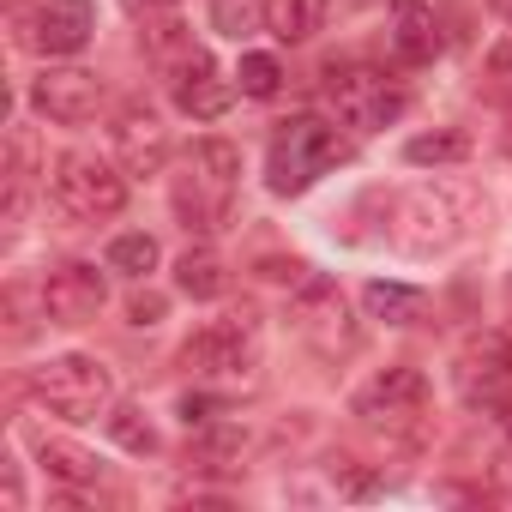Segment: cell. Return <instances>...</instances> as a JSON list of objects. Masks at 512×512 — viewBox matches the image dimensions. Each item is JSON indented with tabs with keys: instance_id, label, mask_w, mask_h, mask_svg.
I'll use <instances>...</instances> for the list:
<instances>
[{
	"instance_id": "1",
	"label": "cell",
	"mask_w": 512,
	"mask_h": 512,
	"mask_svg": "<svg viewBox=\"0 0 512 512\" xmlns=\"http://www.w3.org/2000/svg\"><path fill=\"white\" fill-rule=\"evenodd\" d=\"M235 187H241V151L229 139H193L175 175V217L187 223V235H217L235 211Z\"/></svg>"
},
{
	"instance_id": "2",
	"label": "cell",
	"mask_w": 512,
	"mask_h": 512,
	"mask_svg": "<svg viewBox=\"0 0 512 512\" xmlns=\"http://www.w3.org/2000/svg\"><path fill=\"white\" fill-rule=\"evenodd\" d=\"M350 157V145L338 139V127H326L320 115H290L278 121L272 133V151H266V175L278 193H308L326 169H338Z\"/></svg>"
},
{
	"instance_id": "3",
	"label": "cell",
	"mask_w": 512,
	"mask_h": 512,
	"mask_svg": "<svg viewBox=\"0 0 512 512\" xmlns=\"http://www.w3.org/2000/svg\"><path fill=\"white\" fill-rule=\"evenodd\" d=\"M109 392L115 386L97 356H49L43 368H31V398L67 422H97L109 410Z\"/></svg>"
},
{
	"instance_id": "4",
	"label": "cell",
	"mask_w": 512,
	"mask_h": 512,
	"mask_svg": "<svg viewBox=\"0 0 512 512\" xmlns=\"http://www.w3.org/2000/svg\"><path fill=\"white\" fill-rule=\"evenodd\" d=\"M350 416L386 440H416L422 434V416H428V380L416 368H386L374 374L356 398H350Z\"/></svg>"
},
{
	"instance_id": "5",
	"label": "cell",
	"mask_w": 512,
	"mask_h": 512,
	"mask_svg": "<svg viewBox=\"0 0 512 512\" xmlns=\"http://www.w3.org/2000/svg\"><path fill=\"white\" fill-rule=\"evenodd\" d=\"M326 103L338 109V121L344 127H356V133H380L386 121H398L404 115V85L398 79H386L380 67H362V61H350V67H332L326 73Z\"/></svg>"
},
{
	"instance_id": "6",
	"label": "cell",
	"mask_w": 512,
	"mask_h": 512,
	"mask_svg": "<svg viewBox=\"0 0 512 512\" xmlns=\"http://www.w3.org/2000/svg\"><path fill=\"white\" fill-rule=\"evenodd\" d=\"M181 368H187L193 380H211V386L253 380V368H260L253 326H247V320H211L205 332H193V338L181 344Z\"/></svg>"
},
{
	"instance_id": "7",
	"label": "cell",
	"mask_w": 512,
	"mask_h": 512,
	"mask_svg": "<svg viewBox=\"0 0 512 512\" xmlns=\"http://www.w3.org/2000/svg\"><path fill=\"white\" fill-rule=\"evenodd\" d=\"M55 199H61L73 217L103 223V217H115V211L127 205V169H115V163H103V157H91V151H67V157L55 163Z\"/></svg>"
},
{
	"instance_id": "8",
	"label": "cell",
	"mask_w": 512,
	"mask_h": 512,
	"mask_svg": "<svg viewBox=\"0 0 512 512\" xmlns=\"http://www.w3.org/2000/svg\"><path fill=\"white\" fill-rule=\"evenodd\" d=\"M97 31L91 0H43V7H13V43L37 55H79Z\"/></svg>"
},
{
	"instance_id": "9",
	"label": "cell",
	"mask_w": 512,
	"mask_h": 512,
	"mask_svg": "<svg viewBox=\"0 0 512 512\" xmlns=\"http://www.w3.org/2000/svg\"><path fill=\"white\" fill-rule=\"evenodd\" d=\"M290 320H296V332H302L326 362L356 356V344H362V332H356V320H350V308H344L338 284H326V278H308V284H302V296H296Z\"/></svg>"
},
{
	"instance_id": "10",
	"label": "cell",
	"mask_w": 512,
	"mask_h": 512,
	"mask_svg": "<svg viewBox=\"0 0 512 512\" xmlns=\"http://www.w3.org/2000/svg\"><path fill=\"white\" fill-rule=\"evenodd\" d=\"M458 392L476 410H506L512 404V338L506 332H476L458 350Z\"/></svg>"
},
{
	"instance_id": "11",
	"label": "cell",
	"mask_w": 512,
	"mask_h": 512,
	"mask_svg": "<svg viewBox=\"0 0 512 512\" xmlns=\"http://www.w3.org/2000/svg\"><path fill=\"white\" fill-rule=\"evenodd\" d=\"M31 109L49 115L55 127H85L103 109V79L85 67H43L31 79Z\"/></svg>"
},
{
	"instance_id": "12",
	"label": "cell",
	"mask_w": 512,
	"mask_h": 512,
	"mask_svg": "<svg viewBox=\"0 0 512 512\" xmlns=\"http://www.w3.org/2000/svg\"><path fill=\"white\" fill-rule=\"evenodd\" d=\"M103 272L97 266H79V260H67V266H55L49 278H43V314L55 320V326H85V320H97L103 314Z\"/></svg>"
},
{
	"instance_id": "13",
	"label": "cell",
	"mask_w": 512,
	"mask_h": 512,
	"mask_svg": "<svg viewBox=\"0 0 512 512\" xmlns=\"http://www.w3.org/2000/svg\"><path fill=\"white\" fill-rule=\"evenodd\" d=\"M229 85H223V73L211 67V55L205 49H193L181 67H175V109L181 115H193V121H217L223 109H229Z\"/></svg>"
},
{
	"instance_id": "14",
	"label": "cell",
	"mask_w": 512,
	"mask_h": 512,
	"mask_svg": "<svg viewBox=\"0 0 512 512\" xmlns=\"http://www.w3.org/2000/svg\"><path fill=\"white\" fill-rule=\"evenodd\" d=\"M115 151H121V169L127 175H157L163 169V157H169V133H163V121L151 115V109H121V121H115Z\"/></svg>"
},
{
	"instance_id": "15",
	"label": "cell",
	"mask_w": 512,
	"mask_h": 512,
	"mask_svg": "<svg viewBox=\"0 0 512 512\" xmlns=\"http://www.w3.org/2000/svg\"><path fill=\"white\" fill-rule=\"evenodd\" d=\"M392 49H398L410 67L434 61V49H440V31H434V13L422 7V0H398V13H392Z\"/></svg>"
},
{
	"instance_id": "16",
	"label": "cell",
	"mask_w": 512,
	"mask_h": 512,
	"mask_svg": "<svg viewBox=\"0 0 512 512\" xmlns=\"http://www.w3.org/2000/svg\"><path fill=\"white\" fill-rule=\"evenodd\" d=\"M320 13L326 0H266V31L278 43H308L320 31Z\"/></svg>"
},
{
	"instance_id": "17",
	"label": "cell",
	"mask_w": 512,
	"mask_h": 512,
	"mask_svg": "<svg viewBox=\"0 0 512 512\" xmlns=\"http://www.w3.org/2000/svg\"><path fill=\"white\" fill-rule=\"evenodd\" d=\"M175 272H181V290H187L193 302H217V296L229 290V278H223V260H217L211 247H187Z\"/></svg>"
},
{
	"instance_id": "18",
	"label": "cell",
	"mask_w": 512,
	"mask_h": 512,
	"mask_svg": "<svg viewBox=\"0 0 512 512\" xmlns=\"http://www.w3.org/2000/svg\"><path fill=\"white\" fill-rule=\"evenodd\" d=\"M362 302H368V314L386 320V326H410V320H422V290H410V284H368Z\"/></svg>"
},
{
	"instance_id": "19",
	"label": "cell",
	"mask_w": 512,
	"mask_h": 512,
	"mask_svg": "<svg viewBox=\"0 0 512 512\" xmlns=\"http://www.w3.org/2000/svg\"><path fill=\"white\" fill-rule=\"evenodd\" d=\"M109 272H121V278H151L157 272V241L151 235H115V247H109Z\"/></svg>"
},
{
	"instance_id": "20",
	"label": "cell",
	"mask_w": 512,
	"mask_h": 512,
	"mask_svg": "<svg viewBox=\"0 0 512 512\" xmlns=\"http://www.w3.org/2000/svg\"><path fill=\"white\" fill-rule=\"evenodd\" d=\"M43 470H49L55 482H73V488L97 482V458L79 452V446H61V440H43Z\"/></svg>"
},
{
	"instance_id": "21",
	"label": "cell",
	"mask_w": 512,
	"mask_h": 512,
	"mask_svg": "<svg viewBox=\"0 0 512 512\" xmlns=\"http://www.w3.org/2000/svg\"><path fill=\"white\" fill-rule=\"evenodd\" d=\"M205 7H211V25H217L223 37H235V43L266 19V0H205Z\"/></svg>"
},
{
	"instance_id": "22",
	"label": "cell",
	"mask_w": 512,
	"mask_h": 512,
	"mask_svg": "<svg viewBox=\"0 0 512 512\" xmlns=\"http://www.w3.org/2000/svg\"><path fill=\"white\" fill-rule=\"evenodd\" d=\"M235 79H241V97H260V103H266V97H278L284 67H278L272 55H241V73H235Z\"/></svg>"
},
{
	"instance_id": "23",
	"label": "cell",
	"mask_w": 512,
	"mask_h": 512,
	"mask_svg": "<svg viewBox=\"0 0 512 512\" xmlns=\"http://www.w3.org/2000/svg\"><path fill=\"white\" fill-rule=\"evenodd\" d=\"M464 151H470V139H464V133H422V139H410V145H404V157H410V163H464Z\"/></svg>"
},
{
	"instance_id": "24",
	"label": "cell",
	"mask_w": 512,
	"mask_h": 512,
	"mask_svg": "<svg viewBox=\"0 0 512 512\" xmlns=\"http://www.w3.org/2000/svg\"><path fill=\"white\" fill-rule=\"evenodd\" d=\"M235 452H241V434H235V428H223V434H205V440H193V446H187V458H193L199 470H229L223 458H235Z\"/></svg>"
},
{
	"instance_id": "25",
	"label": "cell",
	"mask_w": 512,
	"mask_h": 512,
	"mask_svg": "<svg viewBox=\"0 0 512 512\" xmlns=\"http://www.w3.org/2000/svg\"><path fill=\"white\" fill-rule=\"evenodd\" d=\"M109 434H115L127 452H151V446H157V434H151L145 410H115V416H109Z\"/></svg>"
},
{
	"instance_id": "26",
	"label": "cell",
	"mask_w": 512,
	"mask_h": 512,
	"mask_svg": "<svg viewBox=\"0 0 512 512\" xmlns=\"http://www.w3.org/2000/svg\"><path fill=\"white\" fill-rule=\"evenodd\" d=\"M488 91L494 97H512V37L488 55Z\"/></svg>"
},
{
	"instance_id": "27",
	"label": "cell",
	"mask_w": 512,
	"mask_h": 512,
	"mask_svg": "<svg viewBox=\"0 0 512 512\" xmlns=\"http://www.w3.org/2000/svg\"><path fill=\"white\" fill-rule=\"evenodd\" d=\"M127 314H133V326H157V320H163V302H157V296H139Z\"/></svg>"
},
{
	"instance_id": "28",
	"label": "cell",
	"mask_w": 512,
	"mask_h": 512,
	"mask_svg": "<svg viewBox=\"0 0 512 512\" xmlns=\"http://www.w3.org/2000/svg\"><path fill=\"white\" fill-rule=\"evenodd\" d=\"M169 7H175V0H127V13H145V19L151 13H169Z\"/></svg>"
},
{
	"instance_id": "29",
	"label": "cell",
	"mask_w": 512,
	"mask_h": 512,
	"mask_svg": "<svg viewBox=\"0 0 512 512\" xmlns=\"http://www.w3.org/2000/svg\"><path fill=\"white\" fill-rule=\"evenodd\" d=\"M494 13H500V19H506V25H512V0H494Z\"/></svg>"
},
{
	"instance_id": "30",
	"label": "cell",
	"mask_w": 512,
	"mask_h": 512,
	"mask_svg": "<svg viewBox=\"0 0 512 512\" xmlns=\"http://www.w3.org/2000/svg\"><path fill=\"white\" fill-rule=\"evenodd\" d=\"M506 434H512V404H506Z\"/></svg>"
},
{
	"instance_id": "31",
	"label": "cell",
	"mask_w": 512,
	"mask_h": 512,
	"mask_svg": "<svg viewBox=\"0 0 512 512\" xmlns=\"http://www.w3.org/2000/svg\"><path fill=\"white\" fill-rule=\"evenodd\" d=\"M506 151H512V127H506Z\"/></svg>"
}]
</instances>
